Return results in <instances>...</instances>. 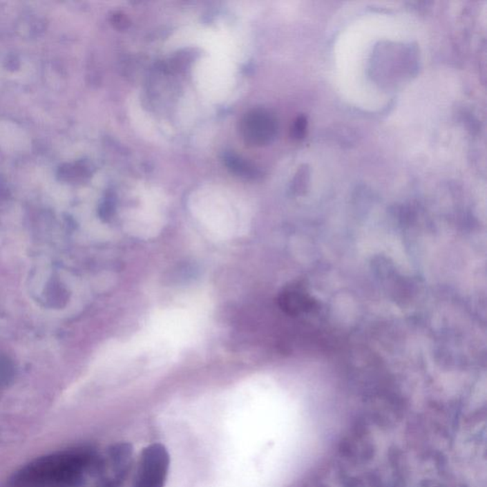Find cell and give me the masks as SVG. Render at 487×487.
Segmentation results:
<instances>
[{
	"label": "cell",
	"mask_w": 487,
	"mask_h": 487,
	"mask_svg": "<svg viewBox=\"0 0 487 487\" xmlns=\"http://www.w3.org/2000/svg\"><path fill=\"white\" fill-rule=\"evenodd\" d=\"M90 464V456L80 450H63L35 459L17 471V487H75Z\"/></svg>",
	"instance_id": "1"
},
{
	"label": "cell",
	"mask_w": 487,
	"mask_h": 487,
	"mask_svg": "<svg viewBox=\"0 0 487 487\" xmlns=\"http://www.w3.org/2000/svg\"><path fill=\"white\" fill-rule=\"evenodd\" d=\"M170 469V456L163 446L144 449L136 471L135 487H164Z\"/></svg>",
	"instance_id": "2"
},
{
	"label": "cell",
	"mask_w": 487,
	"mask_h": 487,
	"mask_svg": "<svg viewBox=\"0 0 487 487\" xmlns=\"http://www.w3.org/2000/svg\"><path fill=\"white\" fill-rule=\"evenodd\" d=\"M240 131L247 144L263 146L274 140L277 132V123L267 111L254 110L244 116Z\"/></svg>",
	"instance_id": "3"
},
{
	"label": "cell",
	"mask_w": 487,
	"mask_h": 487,
	"mask_svg": "<svg viewBox=\"0 0 487 487\" xmlns=\"http://www.w3.org/2000/svg\"><path fill=\"white\" fill-rule=\"evenodd\" d=\"M226 163L229 168L238 175L245 176L247 178H256L257 174H258L254 166L245 162L244 160L236 155H227Z\"/></svg>",
	"instance_id": "4"
},
{
	"label": "cell",
	"mask_w": 487,
	"mask_h": 487,
	"mask_svg": "<svg viewBox=\"0 0 487 487\" xmlns=\"http://www.w3.org/2000/svg\"><path fill=\"white\" fill-rule=\"evenodd\" d=\"M305 131H306V120L305 118H299L297 120L296 125H295V136L296 137H302L304 135Z\"/></svg>",
	"instance_id": "5"
}]
</instances>
